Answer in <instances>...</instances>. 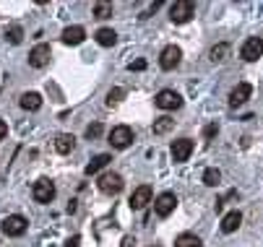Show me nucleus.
<instances>
[{
  "label": "nucleus",
  "instance_id": "obj_11",
  "mask_svg": "<svg viewBox=\"0 0 263 247\" xmlns=\"http://www.w3.org/2000/svg\"><path fill=\"white\" fill-rule=\"evenodd\" d=\"M260 55H263V39H260V37L245 39V45H242V50H240V57L248 60V63H253V60H258Z\"/></svg>",
  "mask_w": 263,
  "mask_h": 247
},
{
  "label": "nucleus",
  "instance_id": "obj_13",
  "mask_svg": "<svg viewBox=\"0 0 263 247\" xmlns=\"http://www.w3.org/2000/svg\"><path fill=\"white\" fill-rule=\"evenodd\" d=\"M250 94H253V86L250 84H237L232 91H230V107H242V104L250 99Z\"/></svg>",
  "mask_w": 263,
  "mask_h": 247
},
{
  "label": "nucleus",
  "instance_id": "obj_17",
  "mask_svg": "<svg viewBox=\"0 0 263 247\" xmlns=\"http://www.w3.org/2000/svg\"><path fill=\"white\" fill-rule=\"evenodd\" d=\"M73 146H76V138H73L70 133H60V135L55 138V151H58V154H70Z\"/></svg>",
  "mask_w": 263,
  "mask_h": 247
},
{
  "label": "nucleus",
  "instance_id": "obj_22",
  "mask_svg": "<svg viewBox=\"0 0 263 247\" xmlns=\"http://www.w3.org/2000/svg\"><path fill=\"white\" fill-rule=\"evenodd\" d=\"M227 52H230V45H227V42H221V45L211 47V52H209V55H211V60H214V63H221L224 57H227Z\"/></svg>",
  "mask_w": 263,
  "mask_h": 247
},
{
  "label": "nucleus",
  "instance_id": "obj_12",
  "mask_svg": "<svg viewBox=\"0 0 263 247\" xmlns=\"http://www.w3.org/2000/svg\"><path fill=\"white\" fill-rule=\"evenodd\" d=\"M175 205H177L175 193H162V195L154 200V211H157V216H162V219H167V216L172 214Z\"/></svg>",
  "mask_w": 263,
  "mask_h": 247
},
{
  "label": "nucleus",
  "instance_id": "obj_27",
  "mask_svg": "<svg viewBox=\"0 0 263 247\" xmlns=\"http://www.w3.org/2000/svg\"><path fill=\"white\" fill-rule=\"evenodd\" d=\"M99 135H102V122H91V125L86 128V138L94 140V138H99Z\"/></svg>",
  "mask_w": 263,
  "mask_h": 247
},
{
  "label": "nucleus",
  "instance_id": "obj_18",
  "mask_svg": "<svg viewBox=\"0 0 263 247\" xmlns=\"http://www.w3.org/2000/svg\"><path fill=\"white\" fill-rule=\"evenodd\" d=\"M109 161H112V156H109V154H99V156H94V159H91V161L86 164V169H84V172H86L89 177H91V174L102 172V169H104V167H107Z\"/></svg>",
  "mask_w": 263,
  "mask_h": 247
},
{
  "label": "nucleus",
  "instance_id": "obj_32",
  "mask_svg": "<svg viewBox=\"0 0 263 247\" xmlns=\"http://www.w3.org/2000/svg\"><path fill=\"white\" fill-rule=\"evenodd\" d=\"M123 247H136V239H133V237H125V239H123Z\"/></svg>",
  "mask_w": 263,
  "mask_h": 247
},
{
  "label": "nucleus",
  "instance_id": "obj_31",
  "mask_svg": "<svg viewBox=\"0 0 263 247\" xmlns=\"http://www.w3.org/2000/svg\"><path fill=\"white\" fill-rule=\"evenodd\" d=\"M6 135H8V125H6L3 120H0V140H3Z\"/></svg>",
  "mask_w": 263,
  "mask_h": 247
},
{
  "label": "nucleus",
  "instance_id": "obj_20",
  "mask_svg": "<svg viewBox=\"0 0 263 247\" xmlns=\"http://www.w3.org/2000/svg\"><path fill=\"white\" fill-rule=\"evenodd\" d=\"M175 247H201V239L196 234H180L175 239Z\"/></svg>",
  "mask_w": 263,
  "mask_h": 247
},
{
  "label": "nucleus",
  "instance_id": "obj_6",
  "mask_svg": "<svg viewBox=\"0 0 263 247\" xmlns=\"http://www.w3.org/2000/svg\"><path fill=\"white\" fill-rule=\"evenodd\" d=\"M170 154H172V159L177 164L187 161V159H191V154H193V140L191 138H177L175 143H172V149H170Z\"/></svg>",
  "mask_w": 263,
  "mask_h": 247
},
{
  "label": "nucleus",
  "instance_id": "obj_25",
  "mask_svg": "<svg viewBox=\"0 0 263 247\" xmlns=\"http://www.w3.org/2000/svg\"><path fill=\"white\" fill-rule=\"evenodd\" d=\"M125 96V89H120V86H115V89H109V94H107V104L112 107V104H118L120 99Z\"/></svg>",
  "mask_w": 263,
  "mask_h": 247
},
{
  "label": "nucleus",
  "instance_id": "obj_10",
  "mask_svg": "<svg viewBox=\"0 0 263 247\" xmlns=\"http://www.w3.org/2000/svg\"><path fill=\"white\" fill-rule=\"evenodd\" d=\"M26 219L21 216V214H13V216H6L3 219V232L8 234V237H21L24 232H26Z\"/></svg>",
  "mask_w": 263,
  "mask_h": 247
},
{
  "label": "nucleus",
  "instance_id": "obj_26",
  "mask_svg": "<svg viewBox=\"0 0 263 247\" xmlns=\"http://www.w3.org/2000/svg\"><path fill=\"white\" fill-rule=\"evenodd\" d=\"M94 16L97 18H109L112 16V6L109 3H97L94 6Z\"/></svg>",
  "mask_w": 263,
  "mask_h": 247
},
{
  "label": "nucleus",
  "instance_id": "obj_1",
  "mask_svg": "<svg viewBox=\"0 0 263 247\" xmlns=\"http://www.w3.org/2000/svg\"><path fill=\"white\" fill-rule=\"evenodd\" d=\"M193 13H196V6L191 3V0H177V3L170 8L172 24H187V21L193 18Z\"/></svg>",
  "mask_w": 263,
  "mask_h": 247
},
{
  "label": "nucleus",
  "instance_id": "obj_21",
  "mask_svg": "<svg viewBox=\"0 0 263 247\" xmlns=\"http://www.w3.org/2000/svg\"><path fill=\"white\" fill-rule=\"evenodd\" d=\"M219 180H221V172H219V169L209 167V169L203 172V182H206L209 188H216V185H219Z\"/></svg>",
  "mask_w": 263,
  "mask_h": 247
},
{
  "label": "nucleus",
  "instance_id": "obj_23",
  "mask_svg": "<svg viewBox=\"0 0 263 247\" xmlns=\"http://www.w3.org/2000/svg\"><path fill=\"white\" fill-rule=\"evenodd\" d=\"M172 125H175V120H170V117L154 120V135H164L167 130H172Z\"/></svg>",
  "mask_w": 263,
  "mask_h": 247
},
{
  "label": "nucleus",
  "instance_id": "obj_15",
  "mask_svg": "<svg viewBox=\"0 0 263 247\" xmlns=\"http://www.w3.org/2000/svg\"><path fill=\"white\" fill-rule=\"evenodd\" d=\"M240 224H242V214H240V211H230V214L221 219V232L224 234H232V232H237Z\"/></svg>",
  "mask_w": 263,
  "mask_h": 247
},
{
  "label": "nucleus",
  "instance_id": "obj_4",
  "mask_svg": "<svg viewBox=\"0 0 263 247\" xmlns=\"http://www.w3.org/2000/svg\"><path fill=\"white\" fill-rule=\"evenodd\" d=\"M31 195H34L36 203H52V198H55V182L47 180V177L36 180L34 188H31Z\"/></svg>",
  "mask_w": 263,
  "mask_h": 247
},
{
  "label": "nucleus",
  "instance_id": "obj_16",
  "mask_svg": "<svg viewBox=\"0 0 263 247\" xmlns=\"http://www.w3.org/2000/svg\"><path fill=\"white\" fill-rule=\"evenodd\" d=\"M21 107L26 110V112H36L42 107V96L36 94V91H26V94H21Z\"/></svg>",
  "mask_w": 263,
  "mask_h": 247
},
{
  "label": "nucleus",
  "instance_id": "obj_9",
  "mask_svg": "<svg viewBox=\"0 0 263 247\" xmlns=\"http://www.w3.org/2000/svg\"><path fill=\"white\" fill-rule=\"evenodd\" d=\"M152 198H154V190L148 188V185H141V188H136L133 195H130V208H133V211H143L148 203H152Z\"/></svg>",
  "mask_w": 263,
  "mask_h": 247
},
{
  "label": "nucleus",
  "instance_id": "obj_29",
  "mask_svg": "<svg viewBox=\"0 0 263 247\" xmlns=\"http://www.w3.org/2000/svg\"><path fill=\"white\" fill-rule=\"evenodd\" d=\"M65 247H81V237H79V234H73V237L65 242Z\"/></svg>",
  "mask_w": 263,
  "mask_h": 247
},
{
  "label": "nucleus",
  "instance_id": "obj_7",
  "mask_svg": "<svg viewBox=\"0 0 263 247\" xmlns=\"http://www.w3.org/2000/svg\"><path fill=\"white\" fill-rule=\"evenodd\" d=\"M180 60H182V50H180L177 45H167V47L162 50V55H159V65H162V70H172V68H177Z\"/></svg>",
  "mask_w": 263,
  "mask_h": 247
},
{
  "label": "nucleus",
  "instance_id": "obj_8",
  "mask_svg": "<svg viewBox=\"0 0 263 247\" xmlns=\"http://www.w3.org/2000/svg\"><path fill=\"white\" fill-rule=\"evenodd\" d=\"M50 57H52V50H50V45H36V47H31V52H29V65L31 68H45L47 63H50Z\"/></svg>",
  "mask_w": 263,
  "mask_h": 247
},
{
  "label": "nucleus",
  "instance_id": "obj_14",
  "mask_svg": "<svg viewBox=\"0 0 263 247\" xmlns=\"http://www.w3.org/2000/svg\"><path fill=\"white\" fill-rule=\"evenodd\" d=\"M86 39V29L84 26H68L63 31V45H70V47H76Z\"/></svg>",
  "mask_w": 263,
  "mask_h": 247
},
{
  "label": "nucleus",
  "instance_id": "obj_30",
  "mask_svg": "<svg viewBox=\"0 0 263 247\" xmlns=\"http://www.w3.org/2000/svg\"><path fill=\"white\" fill-rule=\"evenodd\" d=\"M128 68H130V70H143V68H146V60H136V63H130Z\"/></svg>",
  "mask_w": 263,
  "mask_h": 247
},
{
  "label": "nucleus",
  "instance_id": "obj_19",
  "mask_svg": "<svg viewBox=\"0 0 263 247\" xmlns=\"http://www.w3.org/2000/svg\"><path fill=\"white\" fill-rule=\"evenodd\" d=\"M97 42L102 45V47H112L118 42V34L112 31V29H107V26H102L99 31H97Z\"/></svg>",
  "mask_w": 263,
  "mask_h": 247
},
{
  "label": "nucleus",
  "instance_id": "obj_28",
  "mask_svg": "<svg viewBox=\"0 0 263 247\" xmlns=\"http://www.w3.org/2000/svg\"><path fill=\"white\" fill-rule=\"evenodd\" d=\"M219 133V128H216V122H211V125H206L203 128V138H214Z\"/></svg>",
  "mask_w": 263,
  "mask_h": 247
},
{
  "label": "nucleus",
  "instance_id": "obj_5",
  "mask_svg": "<svg viewBox=\"0 0 263 247\" xmlns=\"http://www.w3.org/2000/svg\"><path fill=\"white\" fill-rule=\"evenodd\" d=\"M109 143L115 146V149H128L133 143V128H128V125L112 128L109 130Z\"/></svg>",
  "mask_w": 263,
  "mask_h": 247
},
{
  "label": "nucleus",
  "instance_id": "obj_3",
  "mask_svg": "<svg viewBox=\"0 0 263 247\" xmlns=\"http://www.w3.org/2000/svg\"><path fill=\"white\" fill-rule=\"evenodd\" d=\"M154 104H157L159 110H164V112L180 110V107H182V96H180L177 91H172V89H164V91H159V94L154 96Z\"/></svg>",
  "mask_w": 263,
  "mask_h": 247
},
{
  "label": "nucleus",
  "instance_id": "obj_24",
  "mask_svg": "<svg viewBox=\"0 0 263 247\" xmlns=\"http://www.w3.org/2000/svg\"><path fill=\"white\" fill-rule=\"evenodd\" d=\"M6 39H8L11 45H21V39H24V29H21V26H11V29L6 31Z\"/></svg>",
  "mask_w": 263,
  "mask_h": 247
},
{
  "label": "nucleus",
  "instance_id": "obj_2",
  "mask_svg": "<svg viewBox=\"0 0 263 247\" xmlns=\"http://www.w3.org/2000/svg\"><path fill=\"white\" fill-rule=\"evenodd\" d=\"M123 188H125V182H123V177H120L118 172H104L102 177H99V190L104 195H118Z\"/></svg>",
  "mask_w": 263,
  "mask_h": 247
}]
</instances>
